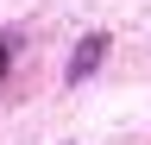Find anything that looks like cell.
I'll return each instance as SVG.
<instances>
[{
    "instance_id": "1",
    "label": "cell",
    "mask_w": 151,
    "mask_h": 145,
    "mask_svg": "<svg viewBox=\"0 0 151 145\" xmlns=\"http://www.w3.org/2000/svg\"><path fill=\"white\" fill-rule=\"evenodd\" d=\"M101 57H107V32H88V38L69 50V69H63V76L69 82H88L94 69H101Z\"/></svg>"
},
{
    "instance_id": "2",
    "label": "cell",
    "mask_w": 151,
    "mask_h": 145,
    "mask_svg": "<svg viewBox=\"0 0 151 145\" xmlns=\"http://www.w3.org/2000/svg\"><path fill=\"white\" fill-rule=\"evenodd\" d=\"M6 63H13V44H6V38H0V76H6Z\"/></svg>"
}]
</instances>
